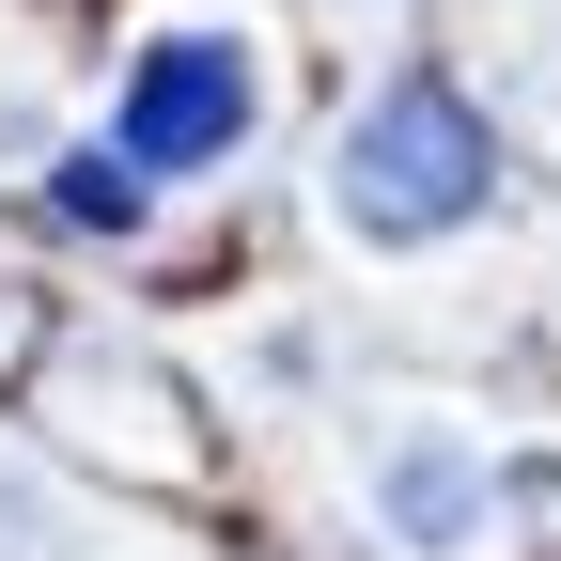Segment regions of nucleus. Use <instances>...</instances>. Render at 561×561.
<instances>
[{"instance_id": "1", "label": "nucleus", "mask_w": 561, "mask_h": 561, "mask_svg": "<svg viewBox=\"0 0 561 561\" xmlns=\"http://www.w3.org/2000/svg\"><path fill=\"white\" fill-rule=\"evenodd\" d=\"M483 203H500V125H483V94L453 62H390L343 110V140H328V219L359 250H437Z\"/></svg>"}, {"instance_id": "2", "label": "nucleus", "mask_w": 561, "mask_h": 561, "mask_svg": "<svg viewBox=\"0 0 561 561\" xmlns=\"http://www.w3.org/2000/svg\"><path fill=\"white\" fill-rule=\"evenodd\" d=\"M250 125H265V62L234 32H140L125 47V79H110V157H140L157 187H203V172H234L250 157Z\"/></svg>"}, {"instance_id": "3", "label": "nucleus", "mask_w": 561, "mask_h": 561, "mask_svg": "<svg viewBox=\"0 0 561 561\" xmlns=\"http://www.w3.org/2000/svg\"><path fill=\"white\" fill-rule=\"evenodd\" d=\"M32 405H47V437L94 453L110 483H203V421H187V390L140 359V343H62L32 375Z\"/></svg>"}, {"instance_id": "4", "label": "nucleus", "mask_w": 561, "mask_h": 561, "mask_svg": "<svg viewBox=\"0 0 561 561\" xmlns=\"http://www.w3.org/2000/svg\"><path fill=\"white\" fill-rule=\"evenodd\" d=\"M375 530L405 561H468L483 530H500V468H483L468 437H437V421H405V437H375Z\"/></svg>"}, {"instance_id": "5", "label": "nucleus", "mask_w": 561, "mask_h": 561, "mask_svg": "<svg viewBox=\"0 0 561 561\" xmlns=\"http://www.w3.org/2000/svg\"><path fill=\"white\" fill-rule=\"evenodd\" d=\"M47 219L125 250V234H157V172H140V157H110V125H94V140H62V157H47Z\"/></svg>"}, {"instance_id": "6", "label": "nucleus", "mask_w": 561, "mask_h": 561, "mask_svg": "<svg viewBox=\"0 0 561 561\" xmlns=\"http://www.w3.org/2000/svg\"><path fill=\"white\" fill-rule=\"evenodd\" d=\"M62 359V312H47V280L32 265H0V405H32V375Z\"/></svg>"}, {"instance_id": "7", "label": "nucleus", "mask_w": 561, "mask_h": 561, "mask_svg": "<svg viewBox=\"0 0 561 561\" xmlns=\"http://www.w3.org/2000/svg\"><path fill=\"white\" fill-rule=\"evenodd\" d=\"M0 561H94V530L62 515V500H47L32 468H0Z\"/></svg>"}]
</instances>
